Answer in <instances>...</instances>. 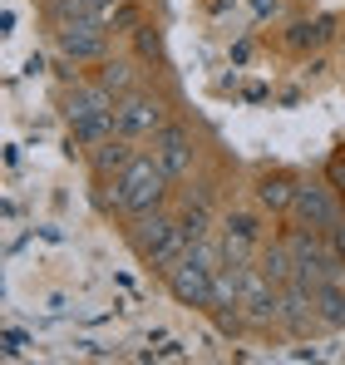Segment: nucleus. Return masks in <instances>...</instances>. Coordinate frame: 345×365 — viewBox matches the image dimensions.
Returning a JSON list of instances; mask_svg holds the SVG:
<instances>
[{
	"mask_svg": "<svg viewBox=\"0 0 345 365\" xmlns=\"http://www.w3.org/2000/svg\"><path fill=\"white\" fill-rule=\"evenodd\" d=\"M163 192H168V168L158 158H148V153H133L123 163V173L114 178V202L123 212H138V217L153 212L163 202Z\"/></svg>",
	"mask_w": 345,
	"mask_h": 365,
	"instance_id": "obj_1",
	"label": "nucleus"
},
{
	"mask_svg": "<svg viewBox=\"0 0 345 365\" xmlns=\"http://www.w3.org/2000/svg\"><path fill=\"white\" fill-rule=\"evenodd\" d=\"M69 123L84 143H104L118 133V99L99 84V89H79L69 99Z\"/></svg>",
	"mask_w": 345,
	"mask_h": 365,
	"instance_id": "obj_2",
	"label": "nucleus"
},
{
	"mask_svg": "<svg viewBox=\"0 0 345 365\" xmlns=\"http://www.w3.org/2000/svg\"><path fill=\"white\" fill-rule=\"evenodd\" d=\"M55 40H59V50H64L74 64H99L104 55H109L104 25H99V20H84V15H59Z\"/></svg>",
	"mask_w": 345,
	"mask_h": 365,
	"instance_id": "obj_3",
	"label": "nucleus"
},
{
	"mask_svg": "<svg viewBox=\"0 0 345 365\" xmlns=\"http://www.w3.org/2000/svg\"><path fill=\"white\" fill-rule=\"evenodd\" d=\"M138 247H143V257H148L153 267L168 272L172 262L187 252V232H182V222H168V217H158V212H143V222H138Z\"/></svg>",
	"mask_w": 345,
	"mask_h": 365,
	"instance_id": "obj_4",
	"label": "nucleus"
},
{
	"mask_svg": "<svg viewBox=\"0 0 345 365\" xmlns=\"http://www.w3.org/2000/svg\"><path fill=\"white\" fill-rule=\"evenodd\" d=\"M287 247H291V262H296V282H306V287H326V282H336V272H341V267H336V257H341V252L331 257L311 227H306V232H296Z\"/></svg>",
	"mask_w": 345,
	"mask_h": 365,
	"instance_id": "obj_5",
	"label": "nucleus"
},
{
	"mask_svg": "<svg viewBox=\"0 0 345 365\" xmlns=\"http://www.w3.org/2000/svg\"><path fill=\"white\" fill-rule=\"evenodd\" d=\"M163 128V104L148 99V94H123L118 99V133L123 138H143V133H158Z\"/></svg>",
	"mask_w": 345,
	"mask_h": 365,
	"instance_id": "obj_6",
	"label": "nucleus"
},
{
	"mask_svg": "<svg viewBox=\"0 0 345 365\" xmlns=\"http://www.w3.org/2000/svg\"><path fill=\"white\" fill-rule=\"evenodd\" d=\"M296 217L311 227V232H321V227H336L341 222V212H336V202H331V192L326 187H296Z\"/></svg>",
	"mask_w": 345,
	"mask_h": 365,
	"instance_id": "obj_7",
	"label": "nucleus"
},
{
	"mask_svg": "<svg viewBox=\"0 0 345 365\" xmlns=\"http://www.w3.org/2000/svg\"><path fill=\"white\" fill-rule=\"evenodd\" d=\"M153 158L168 168V178L177 173H187V163H192V148H187V133L182 128H158V148H153Z\"/></svg>",
	"mask_w": 345,
	"mask_h": 365,
	"instance_id": "obj_8",
	"label": "nucleus"
},
{
	"mask_svg": "<svg viewBox=\"0 0 345 365\" xmlns=\"http://www.w3.org/2000/svg\"><path fill=\"white\" fill-rule=\"evenodd\" d=\"M128 158H133V153H128L123 133H118V138H104V143H94V168H99V173H123Z\"/></svg>",
	"mask_w": 345,
	"mask_h": 365,
	"instance_id": "obj_9",
	"label": "nucleus"
},
{
	"mask_svg": "<svg viewBox=\"0 0 345 365\" xmlns=\"http://www.w3.org/2000/svg\"><path fill=\"white\" fill-rule=\"evenodd\" d=\"M59 15H84V20H99V25H109L114 20V0H55Z\"/></svg>",
	"mask_w": 345,
	"mask_h": 365,
	"instance_id": "obj_10",
	"label": "nucleus"
},
{
	"mask_svg": "<svg viewBox=\"0 0 345 365\" xmlns=\"http://www.w3.org/2000/svg\"><path fill=\"white\" fill-rule=\"evenodd\" d=\"M99 84L114 94V99H123V94H133V69L123 60H104V74H99Z\"/></svg>",
	"mask_w": 345,
	"mask_h": 365,
	"instance_id": "obj_11",
	"label": "nucleus"
},
{
	"mask_svg": "<svg viewBox=\"0 0 345 365\" xmlns=\"http://www.w3.org/2000/svg\"><path fill=\"white\" fill-rule=\"evenodd\" d=\"M262 202L267 207H291L296 202V182L291 178H262Z\"/></svg>",
	"mask_w": 345,
	"mask_h": 365,
	"instance_id": "obj_12",
	"label": "nucleus"
},
{
	"mask_svg": "<svg viewBox=\"0 0 345 365\" xmlns=\"http://www.w3.org/2000/svg\"><path fill=\"white\" fill-rule=\"evenodd\" d=\"M227 237L232 242H257V217H247V212H237V217H227Z\"/></svg>",
	"mask_w": 345,
	"mask_h": 365,
	"instance_id": "obj_13",
	"label": "nucleus"
},
{
	"mask_svg": "<svg viewBox=\"0 0 345 365\" xmlns=\"http://www.w3.org/2000/svg\"><path fill=\"white\" fill-rule=\"evenodd\" d=\"M182 232H187V242H202V237H207V207H187Z\"/></svg>",
	"mask_w": 345,
	"mask_h": 365,
	"instance_id": "obj_14",
	"label": "nucleus"
},
{
	"mask_svg": "<svg viewBox=\"0 0 345 365\" xmlns=\"http://www.w3.org/2000/svg\"><path fill=\"white\" fill-rule=\"evenodd\" d=\"M25 351V336L20 331H5V356H20Z\"/></svg>",
	"mask_w": 345,
	"mask_h": 365,
	"instance_id": "obj_15",
	"label": "nucleus"
},
{
	"mask_svg": "<svg viewBox=\"0 0 345 365\" xmlns=\"http://www.w3.org/2000/svg\"><path fill=\"white\" fill-rule=\"evenodd\" d=\"M331 182H336V187H345V158H336V163H331Z\"/></svg>",
	"mask_w": 345,
	"mask_h": 365,
	"instance_id": "obj_16",
	"label": "nucleus"
},
{
	"mask_svg": "<svg viewBox=\"0 0 345 365\" xmlns=\"http://www.w3.org/2000/svg\"><path fill=\"white\" fill-rule=\"evenodd\" d=\"M336 252H341V262H345V222H336Z\"/></svg>",
	"mask_w": 345,
	"mask_h": 365,
	"instance_id": "obj_17",
	"label": "nucleus"
}]
</instances>
